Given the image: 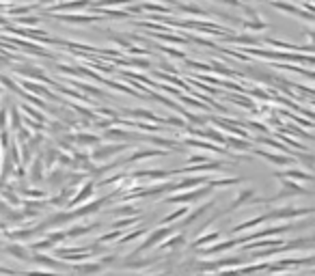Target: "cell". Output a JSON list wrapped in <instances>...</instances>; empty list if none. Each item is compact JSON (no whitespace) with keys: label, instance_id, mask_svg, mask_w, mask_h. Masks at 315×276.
Wrapping results in <instances>:
<instances>
[{"label":"cell","instance_id":"cell-1","mask_svg":"<svg viewBox=\"0 0 315 276\" xmlns=\"http://www.w3.org/2000/svg\"><path fill=\"white\" fill-rule=\"evenodd\" d=\"M173 231H175L173 227H170V229H156V231H154L152 235H149V238H147L145 242H143V244H141L139 248H136V251H134L132 255H130V259H134L136 255H143V253H147L149 248H154V246L158 244V242H162L164 238H168V235L173 233Z\"/></svg>","mask_w":315,"mask_h":276},{"label":"cell","instance_id":"cell-2","mask_svg":"<svg viewBox=\"0 0 315 276\" xmlns=\"http://www.w3.org/2000/svg\"><path fill=\"white\" fill-rule=\"evenodd\" d=\"M128 147L126 144H110V147H97L93 153H91L89 157L95 162H104V160H110L115 153H121V151H126Z\"/></svg>","mask_w":315,"mask_h":276},{"label":"cell","instance_id":"cell-3","mask_svg":"<svg viewBox=\"0 0 315 276\" xmlns=\"http://www.w3.org/2000/svg\"><path fill=\"white\" fill-rule=\"evenodd\" d=\"M63 240H67V231H58V233H52L48 238H43L41 242H32L30 248L32 251H45V248H54L56 244H61Z\"/></svg>","mask_w":315,"mask_h":276},{"label":"cell","instance_id":"cell-4","mask_svg":"<svg viewBox=\"0 0 315 276\" xmlns=\"http://www.w3.org/2000/svg\"><path fill=\"white\" fill-rule=\"evenodd\" d=\"M212 186L209 183H205L201 190H196V192H188V194H183V196H170L168 203H194V201H199L203 199V196H207L209 192H212Z\"/></svg>","mask_w":315,"mask_h":276},{"label":"cell","instance_id":"cell-5","mask_svg":"<svg viewBox=\"0 0 315 276\" xmlns=\"http://www.w3.org/2000/svg\"><path fill=\"white\" fill-rule=\"evenodd\" d=\"M110 199H113V196H104V199H100V201L87 203V205H84L82 209H76V212H71V218H82V216H89V214L100 212V209L106 205V203H110Z\"/></svg>","mask_w":315,"mask_h":276},{"label":"cell","instance_id":"cell-6","mask_svg":"<svg viewBox=\"0 0 315 276\" xmlns=\"http://www.w3.org/2000/svg\"><path fill=\"white\" fill-rule=\"evenodd\" d=\"M154 155H168V153L166 151H160V149H139L130 157H123V166H126V164H132V162H139V160H149V157H154Z\"/></svg>","mask_w":315,"mask_h":276},{"label":"cell","instance_id":"cell-7","mask_svg":"<svg viewBox=\"0 0 315 276\" xmlns=\"http://www.w3.org/2000/svg\"><path fill=\"white\" fill-rule=\"evenodd\" d=\"M67 140L76 142L78 147H97V144L102 142V138L97 134H87V132H80L76 136H67Z\"/></svg>","mask_w":315,"mask_h":276},{"label":"cell","instance_id":"cell-8","mask_svg":"<svg viewBox=\"0 0 315 276\" xmlns=\"http://www.w3.org/2000/svg\"><path fill=\"white\" fill-rule=\"evenodd\" d=\"M93 190H95V183H93V181H87V183H84V186L80 188V192H78L76 196H71V199H69L67 207H74V205H78V203L87 201L89 196H93Z\"/></svg>","mask_w":315,"mask_h":276},{"label":"cell","instance_id":"cell-9","mask_svg":"<svg viewBox=\"0 0 315 276\" xmlns=\"http://www.w3.org/2000/svg\"><path fill=\"white\" fill-rule=\"evenodd\" d=\"M216 203H218V199H212V201L203 203V205H201L199 209H196V212H192V214H188V218H186V220H183V222H181V225H179V227H190V225H192V222H194V220H199V218H201V216H203V214H205V212H207V209H212V207L216 205Z\"/></svg>","mask_w":315,"mask_h":276},{"label":"cell","instance_id":"cell-10","mask_svg":"<svg viewBox=\"0 0 315 276\" xmlns=\"http://www.w3.org/2000/svg\"><path fill=\"white\" fill-rule=\"evenodd\" d=\"M255 153L261 155V157H266L268 162L277 164V166H285V164H292L294 162L292 157H283V155H277V153H272V151H264V149H255Z\"/></svg>","mask_w":315,"mask_h":276},{"label":"cell","instance_id":"cell-11","mask_svg":"<svg viewBox=\"0 0 315 276\" xmlns=\"http://www.w3.org/2000/svg\"><path fill=\"white\" fill-rule=\"evenodd\" d=\"M281 177H283V179H292V181L311 183V173H303V170H298V168H290V170H285V173H279V179Z\"/></svg>","mask_w":315,"mask_h":276},{"label":"cell","instance_id":"cell-12","mask_svg":"<svg viewBox=\"0 0 315 276\" xmlns=\"http://www.w3.org/2000/svg\"><path fill=\"white\" fill-rule=\"evenodd\" d=\"M43 179V160H41V153H37L35 162H32V168H30V181L39 183Z\"/></svg>","mask_w":315,"mask_h":276},{"label":"cell","instance_id":"cell-13","mask_svg":"<svg viewBox=\"0 0 315 276\" xmlns=\"http://www.w3.org/2000/svg\"><path fill=\"white\" fill-rule=\"evenodd\" d=\"M17 74L28 76V78H32V80H45V82H48V78L43 76V71L39 69V67H19V69H17Z\"/></svg>","mask_w":315,"mask_h":276},{"label":"cell","instance_id":"cell-14","mask_svg":"<svg viewBox=\"0 0 315 276\" xmlns=\"http://www.w3.org/2000/svg\"><path fill=\"white\" fill-rule=\"evenodd\" d=\"M24 87H26V91H28V93H37V95L48 97V100H54V95H52L45 87H41V84H35V82H24Z\"/></svg>","mask_w":315,"mask_h":276},{"label":"cell","instance_id":"cell-15","mask_svg":"<svg viewBox=\"0 0 315 276\" xmlns=\"http://www.w3.org/2000/svg\"><path fill=\"white\" fill-rule=\"evenodd\" d=\"M104 266L102 261H97V264H89V266H82V268H78V274H82V276H89V274H100L104 272Z\"/></svg>","mask_w":315,"mask_h":276},{"label":"cell","instance_id":"cell-16","mask_svg":"<svg viewBox=\"0 0 315 276\" xmlns=\"http://www.w3.org/2000/svg\"><path fill=\"white\" fill-rule=\"evenodd\" d=\"M28 261H35L37 266H45V268H61V264L50 257H45V255H35V257H30Z\"/></svg>","mask_w":315,"mask_h":276},{"label":"cell","instance_id":"cell-17","mask_svg":"<svg viewBox=\"0 0 315 276\" xmlns=\"http://www.w3.org/2000/svg\"><path fill=\"white\" fill-rule=\"evenodd\" d=\"M58 153H61V151H58V149H52V147H48V149H45V153L41 155V160H43V166H52V164H54L56 160H58Z\"/></svg>","mask_w":315,"mask_h":276},{"label":"cell","instance_id":"cell-18","mask_svg":"<svg viewBox=\"0 0 315 276\" xmlns=\"http://www.w3.org/2000/svg\"><path fill=\"white\" fill-rule=\"evenodd\" d=\"M65 179H67V175H65L63 170H52V173L48 175V183H50V188H54V186L58 188Z\"/></svg>","mask_w":315,"mask_h":276},{"label":"cell","instance_id":"cell-19","mask_svg":"<svg viewBox=\"0 0 315 276\" xmlns=\"http://www.w3.org/2000/svg\"><path fill=\"white\" fill-rule=\"evenodd\" d=\"M183 242H186V235H175V238H170L166 244L160 246V251H170V248H181Z\"/></svg>","mask_w":315,"mask_h":276},{"label":"cell","instance_id":"cell-20","mask_svg":"<svg viewBox=\"0 0 315 276\" xmlns=\"http://www.w3.org/2000/svg\"><path fill=\"white\" fill-rule=\"evenodd\" d=\"M22 196H26V199H45L48 196V190H35V188H30V190H17Z\"/></svg>","mask_w":315,"mask_h":276},{"label":"cell","instance_id":"cell-21","mask_svg":"<svg viewBox=\"0 0 315 276\" xmlns=\"http://www.w3.org/2000/svg\"><path fill=\"white\" fill-rule=\"evenodd\" d=\"M6 253L15 255V257H17V259H22V261H28V259H30V255H28V251H26V248H22V246H17V244H13V246H9V248H6Z\"/></svg>","mask_w":315,"mask_h":276},{"label":"cell","instance_id":"cell-22","mask_svg":"<svg viewBox=\"0 0 315 276\" xmlns=\"http://www.w3.org/2000/svg\"><path fill=\"white\" fill-rule=\"evenodd\" d=\"M186 144H190V147H199V149H205V151H216V153H220L218 147H214V144L209 142H199V140H192V138H186Z\"/></svg>","mask_w":315,"mask_h":276},{"label":"cell","instance_id":"cell-23","mask_svg":"<svg viewBox=\"0 0 315 276\" xmlns=\"http://www.w3.org/2000/svg\"><path fill=\"white\" fill-rule=\"evenodd\" d=\"M218 238H220V233H218V231H212V233H207V235H203V238H199V240H196L194 244H192V248L205 246L207 242H214V240H218Z\"/></svg>","mask_w":315,"mask_h":276},{"label":"cell","instance_id":"cell-24","mask_svg":"<svg viewBox=\"0 0 315 276\" xmlns=\"http://www.w3.org/2000/svg\"><path fill=\"white\" fill-rule=\"evenodd\" d=\"M196 134H201V136H207L209 140H216V142H220V144H225L227 138L222 136L220 132H216V130H207V132H196Z\"/></svg>","mask_w":315,"mask_h":276},{"label":"cell","instance_id":"cell-25","mask_svg":"<svg viewBox=\"0 0 315 276\" xmlns=\"http://www.w3.org/2000/svg\"><path fill=\"white\" fill-rule=\"evenodd\" d=\"M225 144H229V147H233V149H251V142H246V140H235V138H227Z\"/></svg>","mask_w":315,"mask_h":276},{"label":"cell","instance_id":"cell-26","mask_svg":"<svg viewBox=\"0 0 315 276\" xmlns=\"http://www.w3.org/2000/svg\"><path fill=\"white\" fill-rule=\"evenodd\" d=\"M78 87H80V89L84 91V93H91V95L100 97V100L104 97V93H102V91H100V89H95V87H89V84H78Z\"/></svg>","mask_w":315,"mask_h":276},{"label":"cell","instance_id":"cell-27","mask_svg":"<svg viewBox=\"0 0 315 276\" xmlns=\"http://www.w3.org/2000/svg\"><path fill=\"white\" fill-rule=\"evenodd\" d=\"M11 126H13V130L22 128V119H19V110L17 108H13V113H11Z\"/></svg>","mask_w":315,"mask_h":276},{"label":"cell","instance_id":"cell-28","mask_svg":"<svg viewBox=\"0 0 315 276\" xmlns=\"http://www.w3.org/2000/svg\"><path fill=\"white\" fill-rule=\"evenodd\" d=\"M143 233H145V231H143V229H136V231L134 233H130V235H123V238H121V244H130V242H132V240H136V238H141V235Z\"/></svg>","mask_w":315,"mask_h":276},{"label":"cell","instance_id":"cell-29","mask_svg":"<svg viewBox=\"0 0 315 276\" xmlns=\"http://www.w3.org/2000/svg\"><path fill=\"white\" fill-rule=\"evenodd\" d=\"M24 276H65V274H56V272H48V270H30Z\"/></svg>","mask_w":315,"mask_h":276},{"label":"cell","instance_id":"cell-30","mask_svg":"<svg viewBox=\"0 0 315 276\" xmlns=\"http://www.w3.org/2000/svg\"><path fill=\"white\" fill-rule=\"evenodd\" d=\"M183 214H188V207H181V209H177V212H173L170 216H166V218H164V225H166V222H170V220H177V218H179V216H183Z\"/></svg>","mask_w":315,"mask_h":276},{"label":"cell","instance_id":"cell-31","mask_svg":"<svg viewBox=\"0 0 315 276\" xmlns=\"http://www.w3.org/2000/svg\"><path fill=\"white\" fill-rule=\"evenodd\" d=\"M6 115H9V108H6V104L0 106V130L6 126Z\"/></svg>","mask_w":315,"mask_h":276},{"label":"cell","instance_id":"cell-32","mask_svg":"<svg viewBox=\"0 0 315 276\" xmlns=\"http://www.w3.org/2000/svg\"><path fill=\"white\" fill-rule=\"evenodd\" d=\"M0 147L9 149V132L6 130H0Z\"/></svg>","mask_w":315,"mask_h":276},{"label":"cell","instance_id":"cell-33","mask_svg":"<svg viewBox=\"0 0 315 276\" xmlns=\"http://www.w3.org/2000/svg\"><path fill=\"white\" fill-rule=\"evenodd\" d=\"M28 138H30V136H28V130H26V128H19V130H17V142H19V144H24L26 140H28Z\"/></svg>","mask_w":315,"mask_h":276},{"label":"cell","instance_id":"cell-34","mask_svg":"<svg viewBox=\"0 0 315 276\" xmlns=\"http://www.w3.org/2000/svg\"><path fill=\"white\" fill-rule=\"evenodd\" d=\"M251 95L253 97H259V100H270V95H268L266 91H261V89H251Z\"/></svg>","mask_w":315,"mask_h":276},{"label":"cell","instance_id":"cell-35","mask_svg":"<svg viewBox=\"0 0 315 276\" xmlns=\"http://www.w3.org/2000/svg\"><path fill=\"white\" fill-rule=\"evenodd\" d=\"M115 214H119V216H123V214H139V207H134V205H128L126 209H117Z\"/></svg>","mask_w":315,"mask_h":276},{"label":"cell","instance_id":"cell-36","mask_svg":"<svg viewBox=\"0 0 315 276\" xmlns=\"http://www.w3.org/2000/svg\"><path fill=\"white\" fill-rule=\"evenodd\" d=\"M186 162H207V155H188V160Z\"/></svg>","mask_w":315,"mask_h":276},{"label":"cell","instance_id":"cell-37","mask_svg":"<svg viewBox=\"0 0 315 276\" xmlns=\"http://www.w3.org/2000/svg\"><path fill=\"white\" fill-rule=\"evenodd\" d=\"M15 177H17V179H24V177H26V166H24V164L15 168Z\"/></svg>","mask_w":315,"mask_h":276}]
</instances>
